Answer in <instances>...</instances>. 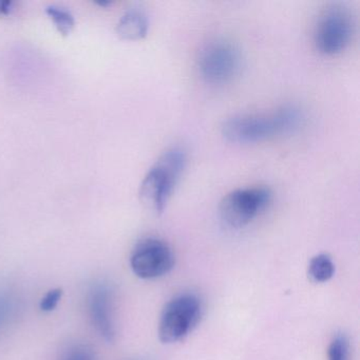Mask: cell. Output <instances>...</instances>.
<instances>
[{
  "mask_svg": "<svg viewBox=\"0 0 360 360\" xmlns=\"http://www.w3.org/2000/svg\"><path fill=\"white\" fill-rule=\"evenodd\" d=\"M198 68L202 79L212 85L229 83L241 70V52L235 44L218 39L203 48Z\"/></svg>",
  "mask_w": 360,
  "mask_h": 360,
  "instance_id": "obj_4",
  "label": "cell"
},
{
  "mask_svg": "<svg viewBox=\"0 0 360 360\" xmlns=\"http://www.w3.org/2000/svg\"><path fill=\"white\" fill-rule=\"evenodd\" d=\"M22 300L12 288H0V335L15 326L22 314Z\"/></svg>",
  "mask_w": 360,
  "mask_h": 360,
  "instance_id": "obj_10",
  "label": "cell"
},
{
  "mask_svg": "<svg viewBox=\"0 0 360 360\" xmlns=\"http://www.w3.org/2000/svg\"><path fill=\"white\" fill-rule=\"evenodd\" d=\"M13 3L10 0H0V15L6 16L11 14Z\"/></svg>",
  "mask_w": 360,
  "mask_h": 360,
  "instance_id": "obj_16",
  "label": "cell"
},
{
  "mask_svg": "<svg viewBox=\"0 0 360 360\" xmlns=\"http://www.w3.org/2000/svg\"><path fill=\"white\" fill-rule=\"evenodd\" d=\"M87 309L90 321L98 334L107 342L117 336L115 319V290L109 282L96 281L87 294Z\"/></svg>",
  "mask_w": 360,
  "mask_h": 360,
  "instance_id": "obj_8",
  "label": "cell"
},
{
  "mask_svg": "<svg viewBox=\"0 0 360 360\" xmlns=\"http://www.w3.org/2000/svg\"><path fill=\"white\" fill-rule=\"evenodd\" d=\"M176 258L172 248L163 240L147 238L136 244L130 256V267L136 277L158 279L174 267Z\"/></svg>",
  "mask_w": 360,
  "mask_h": 360,
  "instance_id": "obj_7",
  "label": "cell"
},
{
  "mask_svg": "<svg viewBox=\"0 0 360 360\" xmlns=\"http://www.w3.org/2000/svg\"><path fill=\"white\" fill-rule=\"evenodd\" d=\"M186 153L179 147L167 149L143 179L140 199L151 212L161 214L178 184L185 166Z\"/></svg>",
  "mask_w": 360,
  "mask_h": 360,
  "instance_id": "obj_2",
  "label": "cell"
},
{
  "mask_svg": "<svg viewBox=\"0 0 360 360\" xmlns=\"http://www.w3.org/2000/svg\"><path fill=\"white\" fill-rule=\"evenodd\" d=\"M349 341L345 334H337L328 349V360H349Z\"/></svg>",
  "mask_w": 360,
  "mask_h": 360,
  "instance_id": "obj_13",
  "label": "cell"
},
{
  "mask_svg": "<svg viewBox=\"0 0 360 360\" xmlns=\"http://www.w3.org/2000/svg\"><path fill=\"white\" fill-rule=\"evenodd\" d=\"M63 292H64L62 288H52L49 292H46L39 302V309L45 313L53 311L62 300Z\"/></svg>",
  "mask_w": 360,
  "mask_h": 360,
  "instance_id": "obj_15",
  "label": "cell"
},
{
  "mask_svg": "<svg viewBox=\"0 0 360 360\" xmlns=\"http://www.w3.org/2000/svg\"><path fill=\"white\" fill-rule=\"evenodd\" d=\"M298 108L284 106L273 112L246 113L229 117L222 126V134L229 142L254 144L298 129L302 122Z\"/></svg>",
  "mask_w": 360,
  "mask_h": 360,
  "instance_id": "obj_1",
  "label": "cell"
},
{
  "mask_svg": "<svg viewBox=\"0 0 360 360\" xmlns=\"http://www.w3.org/2000/svg\"><path fill=\"white\" fill-rule=\"evenodd\" d=\"M62 360H96L91 347L85 345H75L69 347Z\"/></svg>",
  "mask_w": 360,
  "mask_h": 360,
  "instance_id": "obj_14",
  "label": "cell"
},
{
  "mask_svg": "<svg viewBox=\"0 0 360 360\" xmlns=\"http://www.w3.org/2000/svg\"><path fill=\"white\" fill-rule=\"evenodd\" d=\"M201 315V300L195 295L174 297L165 305L160 317V340L165 345L183 340L195 328Z\"/></svg>",
  "mask_w": 360,
  "mask_h": 360,
  "instance_id": "obj_3",
  "label": "cell"
},
{
  "mask_svg": "<svg viewBox=\"0 0 360 360\" xmlns=\"http://www.w3.org/2000/svg\"><path fill=\"white\" fill-rule=\"evenodd\" d=\"M335 275V264L326 254L316 255L309 263V276L316 283L330 281Z\"/></svg>",
  "mask_w": 360,
  "mask_h": 360,
  "instance_id": "obj_11",
  "label": "cell"
},
{
  "mask_svg": "<svg viewBox=\"0 0 360 360\" xmlns=\"http://www.w3.org/2000/svg\"><path fill=\"white\" fill-rule=\"evenodd\" d=\"M149 22L146 14L140 10L126 12L117 22V33L125 41H140L148 33Z\"/></svg>",
  "mask_w": 360,
  "mask_h": 360,
  "instance_id": "obj_9",
  "label": "cell"
},
{
  "mask_svg": "<svg viewBox=\"0 0 360 360\" xmlns=\"http://www.w3.org/2000/svg\"><path fill=\"white\" fill-rule=\"evenodd\" d=\"M46 13L56 25V29L60 34L66 37L72 32L75 25V18L68 10L56 7V6H50L46 10Z\"/></svg>",
  "mask_w": 360,
  "mask_h": 360,
  "instance_id": "obj_12",
  "label": "cell"
},
{
  "mask_svg": "<svg viewBox=\"0 0 360 360\" xmlns=\"http://www.w3.org/2000/svg\"><path fill=\"white\" fill-rule=\"evenodd\" d=\"M354 20L351 12L341 5H333L322 12L314 32L316 48L326 56L340 53L351 43Z\"/></svg>",
  "mask_w": 360,
  "mask_h": 360,
  "instance_id": "obj_5",
  "label": "cell"
},
{
  "mask_svg": "<svg viewBox=\"0 0 360 360\" xmlns=\"http://www.w3.org/2000/svg\"><path fill=\"white\" fill-rule=\"evenodd\" d=\"M271 200V193L266 187L236 189L221 200V220L227 227L242 229L263 212Z\"/></svg>",
  "mask_w": 360,
  "mask_h": 360,
  "instance_id": "obj_6",
  "label": "cell"
}]
</instances>
